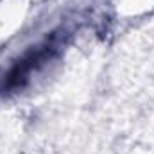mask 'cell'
Returning a JSON list of instances; mask_svg holds the SVG:
<instances>
[{
    "mask_svg": "<svg viewBox=\"0 0 154 154\" xmlns=\"http://www.w3.org/2000/svg\"><path fill=\"white\" fill-rule=\"evenodd\" d=\"M54 50V43L52 41H47L45 45L36 47L32 50H29L20 61L14 63V66L7 72V75L4 77V84H2V90H11V88H16V86H22L32 70H36L39 65L50 56V52Z\"/></svg>",
    "mask_w": 154,
    "mask_h": 154,
    "instance_id": "6da1fadb",
    "label": "cell"
}]
</instances>
